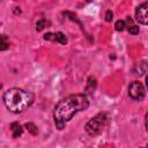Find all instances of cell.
I'll list each match as a JSON object with an SVG mask.
<instances>
[{
    "mask_svg": "<svg viewBox=\"0 0 148 148\" xmlns=\"http://www.w3.org/2000/svg\"><path fill=\"white\" fill-rule=\"evenodd\" d=\"M89 106V99L83 94L71 95L61 99L54 108L53 118L54 124L59 130H62L68 120L80 111L86 110Z\"/></svg>",
    "mask_w": 148,
    "mask_h": 148,
    "instance_id": "obj_1",
    "label": "cell"
},
{
    "mask_svg": "<svg viewBox=\"0 0 148 148\" xmlns=\"http://www.w3.org/2000/svg\"><path fill=\"white\" fill-rule=\"evenodd\" d=\"M128 95L135 101H141L145 97V88L141 82L134 81L128 87Z\"/></svg>",
    "mask_w": 148,
    "mask_h": 148,
    "instance_id": "obj_4",
    "label": "cell"
},
{
    "mask_svg": "<svg viewBox=\"0 0 148 148\" xmlns=\"http://www.w3.org/2000/svg\"><path fill=\"white\" fill-rule=\"evenodd\" d=\"M146 87H147V90H148V76L146 77Z\"/></svg>",
    "mask_w": 148,
    "mask_h": 148,
    "instance_id": "obj_17",
    "label": "cell"
},
{
    "mask_svg": "<svg viewBox=\"0 0 148 148\" xmlns=\"http://www.w3.org/2000/svg\"><path fill=\"white\" fill-rule=\"evenodd\" d=\"M44 39L45 40H53V42H58L60 44H66L67 43V38L62 32H47L44 35Z\"/></svg>",
    "mask_w": 148,
    "mask_h": 148,
    "instance_id": "obj_6",
    "label": "cell"
},
{
    "mask_svg": "<svg viewBox=\"0 0 148 148\" xmlns=\"http://www.w3.org/2000/svg\"><path fill=\"white\" fill-rule=\"evenodd\" d=\"M50 23L45 20V18H40V20H38L37 21V23H36V29L38 30V31H40V30H43L44 28H46V25H49Z\"/></svg>",
    "mask_w": 148,
    "mask_h": 148,
    "instance_id": "obj_10",
    "label": "cell"
},
{
    "mask_svg": "<svg viewBox=\"0 0 148 148\" xmlns=\"http://www.w3.org/2000/svg\"><path fill=\"white\" fill-rule=\"evenodd\" d=\"M145 125H146V128H147V131H148V112H147L146 118H145Z\"/></svg>",
    "mask_w": 148,
    "mask_h": 148,
    "instance_id": "obj_16",
    "label": "cell"
},
{
    "mask_svg": "<svg viewBox=\"0 0 148 148\" xmlns=\"http://www.w3.org/2000/svg\"><path fill=\"white\" fill-rule=\"evenodd\" d=\"M34 101L32 94L20 88H10L3 94V103L13 113H21L28 109Z\"/></svg>",
    "mask_w": 148,
    "mask_h": 148,
    "instance_id": "obj_2",
    "label": "cell"
},
{
    "mask_svg": "<svg viewBox=\"0 0 148 148\" xmlns=\"http://www.w3.org/2000/svg\"><path fill=\"white\" fill-rule=\"evenodd\" d=\"M147 69H148V62L145 61V60H142V61L138 62V64L133 67V71H132V72H133L134 75L140 76V75H143V74L147 72Z\"/></svg>",
    "mask_w": 148,
    "mask_h": 148,
    "instance_id": "obj_7",
    "label": "cell"
},
{
    "mask_svg": "<svg viewBox=\"0 0 148 148\" xmlns=\"http://www.w3.org/2000/svg\"><path fill=\"white\" fill-rule=\"evenodd\" d=\"M24 126H25V128L28 130V132H29L30 134H32V135H36V134L38 133V131H37V127H36V126H35L32 123H27Z\"/></svg>",
    "mask_w": 148,
    "mask_h": 148,
    "instance_id": "obj_11",
    "label": "cell"
},
{
    "mask_svg": "<svg viewBox=\"0 0 148 148\" xmlns=\"http://www.w3.org/2000/svg\"><path fill=\"white\" fill-rule=\"evenodd\" d=\"M114 28H116V30H117V31H123V30L126 28V22H125V21H123V20H119V21H117V22H116Z\"/></svg>",
    "mask_w": 148,
    "mask_h": 148,
    "instance_id": "obj_12",
    "label": "cell"
},
{
    "mask_svg": "<svg viewBox=\"0 0 148 148\" xmlns=\"http://www.w3.org/2000/svg\"><path fill=\"white\" fill-rule=\"evenodd\" d=\"M135 20L141 24H148V1L142 2L136 7Z\"/></svg>",
    "mask_w": 148,
    "mask_h": 148,
    "instance_id": "obj_5",
    "label": "cell"
},
{
    "mask_svg": "<svg viewBox=\"0 0 148 148\" xmlns=\"http://www.w3.org/2000/svg\"><path fill=\"white\" fill-rule=\"evenodd\" d=\"M112 17H113V13L111 10H106V13H105V21L106 22H111Z\"/></svg>",
    "mask_w": 148,
    "mask_h": 148,
    "instance_id": "obj_14",
    "label": "cell"
},
{
    "mask_svg": "<svg viewBox=\"0 0 148 148\" xmlns=\"http://www.w3.org/2000/svg\"><path fill=\"white\" fill-rule=\"evenodd\" d=\"M142 148H148V145H147V146H146V147H142Z\"/></svg>",
    "mask_w": 148,
    "mask_h": 148,
    "instance_id": "obj_18",
    "label": "cell"
},
{
    "mask_svg": "<svg viewBox=\"0 0 148 148\" xmlns=\"http://www.w3.org/2000/svg\"><path fill=\"white\" fill-rule=\"evenodd\" d=\"M128 32L132 34V35H136V34H139V27H138V25H134V24L130 25V27H128Z\"/></svg>",
    "mask_w": 148,
    "mask_h": 148,
    "instance_id": "obj_13",
    "label": "cell"
},
{
    "mask_svg": "<svg viewBox=\"0 0 148 148\" xmlns=\"http://www.w3.org/2000/svg\"><path fill=\"white\" fill-rule=\"evenodd\" d=\"M10 130L13 132V138H18L22 135L23 133V130H22V126L18 124V123H12L10 124Z\"/></svg>",
    "mask_w": 148,
    "mask_h": 148,
    "instance_id": "obj_8",
    "label": "cell"
},
{
    "mask_svg": "<svg viewBox=\"0 0 148 148\" xmlns=\"http://www.w3.org/2000/svg\"><path fill=\"white\" fill-rule=\"evenodd\" d=\"M106 123H108L106 114L105 113H98L86 124L84 130L89 135H97L103 131Z\"/></svg>",
    "mask_w": 148,
    "mask_h": 148,
    "instance_id": "obj_3",
    "label": "cell"
},
{
    "mask_svg": "<svg viewBox=\"0 0 148 148\" xmlns=\"http://www.w3.org/2000/svg\"><path fill=\"white\" fill-rule=\"evenodd\" d=\"M1 39H2V43H1V50L3 51V50H6V49L8 47V44L5 42V36H2V37H1Z\"/></svg>",
    "mask_w": 148,
    "mask_h": 148,
    "instance_id": "obj_15",
    "label": "cell"
},
{
    "mask_svg": "<svg viewBox=\"0 0 148 148\" xmlns=\"http://www.w3.org/2000/svg\"><path fill=\"white\" fill-rule=\"evenodd\" d=\"M96 86H97L96 79L95 77H89L88 82H87V87H86V92H88V94L94 92L95 89H96Z\"/></svg>",
    "mask_w": 148,
    "mask_h": 148,
    "instance_id": "obj_9",
    "label": "cell"
}]
</instances>
